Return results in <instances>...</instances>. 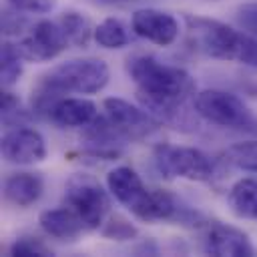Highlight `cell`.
<instances>
[{
    "instance_id": "6da1fadb",
    "label": "cell",
    "mask_w": 257,
    "mask_h": 257,
    "mask_svg": "<svg viewBox=\"0 0 257 257\" xmlns=\"http://www.w3.org/2000/svg\"><path fill=\"white\" fill-rule=\"evenodd\" d=\"M126 70L141 90V98L161 112H169L177 102L189 96L195 88L191 74L179 66H169L153 56H135Z\"/></svg>"
},
{
    "instance_id": "7a4b0ae2",
    "label": "cell",
    "mask_w": 257,
    "mask_h": 257,
    "mask_svg": "<svg viewBox=\"0 0 257 257\" xmlns=\"http://www.w3.org/2000/svg\"><path fill=\"white\" fill-rule=\"evenodd\" d=\"M108 82V66L100 58H74L54 66L42 80L46 92L92 94Z\"/></svg>"
},
{
    "instance_id": "d6986e66",
    "label": "cell",
    "mask_w": 257,
    "mask_h": 257,
    "mask_svg": "<svg viewBox=\"0 0 257 257\" xmlns=\"http://www.w3.org/2000/svg\"><path fill=\"white\" fill-rule=\"evenodd\" d=\"M94 40L102 48H120L128 42L126 30L116 18H104L96 28H94Z\"/></svg>"
},
{
    "instance_id": "4fadbf2b",
    "label": "cell",
    "mask_w": 257,
    "mask_h": 257,
    "mask_svg": "<svg viewBox=\"0 0 257 257\" xmlns=\"http://www.w3.org/2000/svg\"><path fill=\"white\" fill-rule=\"evenodd\" d=\"M50 118L62 126H84L96 118V104L88 98H58L48 108Z\"/></svg>"
},
{
    "instance_id": "2e32d148",
    "label": "cell",
    "mask_w": 257,
    "mask_h": 257,
    "mask_svg": "<svg viewBox=\"0 0 257 257\" xmlns=\"http://www.w3.org/2000/svg\"><path fill=\"white\" fill-rule=\"evenodd\" d=\"M175 211V201L169 193L161 189H147L145 197L139 201V205L133 209V213L143 221H157V219H169Z\"/></svg>"
},
{
    "instance_id": "603a6c76",
    "label": "cell",
    "mask_w": 257,
    "mask_h": 257,
    "mask_svg": "<svg viewBox=\"0 0 257 257\" xmlns=\"http://www.w3.org/2000/svg\"><path fill=\"white\" fill-rule=\"evenodd\" d=\"M237 62H243L247 66L257 68V38L243 34L241 36V44H239V52H237Z\"/></svg>"
},
{
    "instance_id": "e0dca14e",
    "label": "cell",
    "mask_w": 257,
    "mask_h": 257,
    "mask_svg": "<svg viewBox=\"0 0 257 257\" xmlns=\"http://www.w3.org/2000/svg\"><path fill=\"white\" fill-rule=\"evenodd\" d=\"M229 207L237 217L257 219V179H241L229 191Z\"/></svg>"
},
{
    "instance_id": "7c38bea8",
    "label": "cell",
    "mask_w": 257,
    "mask_h": 257,
    "mask_svg": "<svg viewBox=\"0 0 257 257\" xmlns=\"http://www.w3.org/2000/svg\"><path fill=\"white\" fill-rule=\"evenodd\" d=\"M106 187L112 193V197L126 205L131 211L139 205V201L145 197L147 187L141 181V177L137 175L135 169L131 167H116L106 175Z\"/></svg>"
},
{
    "instance_id": "277c9868",
    "label": "cell",
    "mask_w": 257,
    "mask_h": 257,
    "mask_svg": "<svg viewBox=\"0 0 257 257\" xmlns=\"http://www.w3.org/2000/svg\"><path fill=\"white\" fill-rule=\"evenodd\" d=\"M66 205L80 217L84 229H96L108 211V197L92 177L76 175L68 181Z\"/></svg>"
},
{
    "instance_id": "9c48e42d",
    "label": "cell",
    "mask_w": 257,
    "mask_h": 257,
    "mask_svg": "<svg viewBox=\"0 0 257 257\" xmlns=\"http://www.w3.org/2000/svg\"><path fill=\"white\" fill-rule=\"evenodd\" d=\"M2 155L10 163L32 165L46 157V145L38 131L34 128H14L8 131L2 139Z\"/></svg>"
},
{
    "instance_id": "8fae6325",
    "label": "cell",
    "mask_w": 257,
    "mask_h": 257,
    "mask_svg": "<svg viewBox=\"0 0 257 257\" xmlns=\"http://www.w3.org/2000/svg\"><path fill=\"white\" fill-rule=\"evenodd\" d=\"M207 253L211 255H219V257H251L255 251L247 239L245 233H241L239 229L227 227V225H215L211 227L209 235H207V245H205Z\"/></svg>"
},
{
    "instance_id": "8992f818",
    "label": "cell",
    "mask_w": 257,
    "mask_h": 257,
    "mask_svg": "<svg viewBox=\"0 0 257 257\" xmlns=\"http://www.w3.org/2000/svg\"><path fill=\"white\" fill-rule=\"evenodd\" d=\"M191 26V34L195 38V44L213 58L223 60H237L239 44H241V32L233 30L231 26L207 20V18H187Z\"/></svg>"
},
{
    "instance_id": "7402d4cb",
    "label": "cell",
    "mask_w": 257,
    "mask_h": 257,
    "mask_svg": "<svg viewBox=\"0 0 257 257\" xmlns=\"http://www.w3.org/2000/svg\"><path fill=\"white\" fill-rule=\"evenodd\" d=\"M10 255H16V257H32V255H52L50 249L40 243L38 239H32V237H20L12 243L10 247Z\"/></svg>"
},
{
    "instance_id": "9a60e30c",
    "label": "cell",
    "mask_w": 257,
    "mask_h": 257,
    "mask_svg": "<svg viewBox=\"0 0 257 257\" xmlns=\"http://www.w3.org/2000/svg\"><path fill=\"white\" fill-rule=\"evenodd\" d=\"M38 223L48 235H52L56 239H72L84 229L80 217L68 205L42 211L38 217Z\"/></svg>"
},
{
    "instance_id": "52a82bcc",
    "label": "cell",
    "mask_w": 257,
    "mask_h": 257,
    "mask_svg": "<svg viewBox=\"0 0 257 257\" xmlns=\"http://www.w3.org/2000/svg\"><path fill=\"white\" fill-rule=\"evenodd\" d=\"M68 44L70 42L60 24L50 20H40L32 26L30 34L16 44V48L24 60L44 62V60L56 58Z\"/></svg>"
},
{
    "instance_id": "ba28073f",
    "label": "cell",
    "mask_w": 257,
    "mask_h": 257,
    "mask_svg": "<svg viewBox=\"0 0 257 257\" xmlns=\"http://www.w3.org/2000/svg\"><path fill=\"white\" fill-rule=\"evenodd\" d=\"M102 106H104L110 126L118 135H124L131 139H141L145 135H151L159 126V122L147 110H141L122 98H116V96L104 98Z\"/></svg>"
},
{
    "instance_id": "30bf717a",
    "label": "cell",
    "mask_w": 257,
    "mask_h": 257,
    "mask_svg": "<svg viewBox=\"0 0 257 257\" xmlns=\"http://www.w3.org/2000/svg\"><path fill=\"white\" fill-rule=\"evenodd\" d=\"M131 26L135 30L137 36L151 40L155 44L161 46H169L175 42V38L179 36V24L177 20L163 12V10H155V8H143L137 10L133 14Z\"/></svg>"
},
{
    "instance_id": "d4e9b609",
    "label": "cell",
    "mask_w": 257,
    "mask_h": 257,
    "mask_svg": "<svg viewBox=\"0 0 257 257\" xmlns=\"http://www.w3.org/2000/svg\"><path fill=\"white\" fill-rule=\"evenodd\" d=\"M239 20L245 28L257 32V4H247L239 10Z\"/></svg>"
},
{
    "instance_id": "5b68a950",
    "label": "cell",
    "mask_w": 257,
    "mask_h": 257,
    "mask_svg": "<svg viewBox=\"0 0 257 257\" xmlns=\"http://www.w3.org/2000/svg\"><path fill=\"white\" fill-rule=\"evenodd\" d=\"M159 169L169 177H183L189 181H207L213 175V165L205 153L191 147L161 145L155 151Z\"/></svg>"
},
{
    "instance_id": "484cf974",
    "label": "cell",
    "mask_w": 257,
    "mask_h": 257,
    "mask_svg": "<svg viewBox=\"0 0 257 257\" xmlns=\"http://www.w3.org/2000/svg\"><path fill=\"white\" fill-rule=\"evenodd\" d=\"M104 233H106V235H112V237H116V239H128L131 235H135V229H133L126 221L116 219V223H114V219H112V221H110V229H106Z\"/></svg>"
},
{
    "instance_id": "5bb4252c",
    "label": "cell",
    "mask_w": 257,
    "mask_h": 257,
    "mask_svg": "<svg viewBox=\"0 0 257 257\" xmlns=\"http://www.w3.org/2000/svg\"><path fill=\"white\" fill-rule=\"evenodd\" d=\"M42 195V179L34 173H14L4 181V199L16 207H28Z\"/></svg>"
},
{
    "instance_id": "ffe728a7",
    "label": "cell",
    "mask_w": 257,
    "mask_h": 257,
    "mask_svg": "<svg viewBox=\"0 0 257 257\" xmlns=\"http://www.w3.org/2000/svg\"><path fill=\"white\" fill-rule=\"evenodd\" d=\"M227 161L237 169L257 173V141L235 143L227 149Z\"/></svg>"
},
{
    "instance_id": "44dd1931",
    "label": "cell",
    "mask_w": 257,
    "mask_h": 257,
    "mask_svg": "<svg viewBox=\"0 0 257 257\" xmlns=\"http://www.w3.org/2000/svg\"><path fill=\"white\" fill-rule=\"evenodd\" d=\"M22 54L18 52V48L14 44H4L2 46V84L10 86L18 80L20 72H22V64H20Z\"/></svg>"
},
{
    "instance_id": "4316f807",
    "label": "cell",
    "mask_w": 257,
    "mask_h": 257,
    "mask_svg": "<svg viewBox=\"0 0 257 257\" xmlns=\"http://www.w3.org/2000/svg\"><path fill=\"white\" fill-rule=\"evenodd\" d=\"M14 106H18V98H14L12 92H2V112L8 114L12 112Z\"/></svg>"
},
{
    "instance_id": "cb8c5ba5",
    "label": "cell",
    "mask_w": 257,
    "mask_h": 257,
    "mask_svg": "<svg viewBox=\"0 0 257 257\" xmlns=\"http://www.w3.org/2000/svg\"><path fill=\"white\" fill-rule=\"evenodd\" d=\"M12 8L24 12H48L54 6V0H6Z\"/></svg>"
},
{
    "instance_id": "ac0fdd59",
    "label": "cell",
    "mask_w": 257,
    "mask_h": 257,
    "mask_svg": "<svg viewBox=\"0 0 257 257\" xmlns=\"http://www.w3.org/2000/svg\"><path fill=\"white\" fill-rule=\"evenodd\" d=\"M68 38L70 44L74 46H86L88 44V38H90V22L86 16L78 14V12H66L60 22H58Z\"/></svg>"
},
{
    "instance_id": "3957f363",
    "label": "cell",
    "mask_w": 257,
    "mask_h": 257,
    "mask_svg": "<svg viewBox=\"0 0 257 257\" xmlns=\"http://www.w3.org/2000/svg\"><path fill=\"white\" fill-rule=\"evenodd\" d=\"M195 110L205 120L219 126L243 128V131H253L257 126L253 114L243 104V100L225 90H217V88L201 90L195 96Z\"/></svg>"
}]
</instances>
